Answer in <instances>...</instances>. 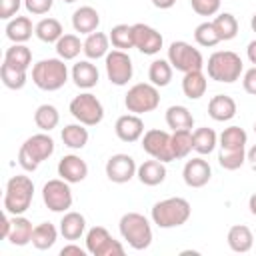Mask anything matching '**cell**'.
I'll use <instances>...</instances> for the list:
<instances>
[{"label":"cell","mask_w":256,"mask_h":256,"mask_svg":"<svg viewBox=\"0 0 256 256\" xmlns=\"http://www.w3.org/2000/svg\"><path fill=\"white\" fill-rule=\"evenodd\" d=\"M190 214H192V206L182 196L164 198V200L156 202L150 210L152 222L162 230H170V228H178V226L186 224Z\"/></svg>","instance_id":"6da1fadb"},{"label":"cell","mask_w":256,"mask_h":256,"mask_svg":"<svg viewBox=\"0 0 256 256\" xmlns=\"http://www.w3.org/2000/svg\"><path fill=\"white\" fill-rule=\"evenodd\" d=\"M214 28H216V34L220 38V42H228L232 38H236L238 34V20L234 14L230 12H220L214 20H212Z\"/></svg>","instance_id":"f35d334b"},{"label":"cell","mask_w":256,"mask_h":256,"mask_svg":"<svg viewBox=\"0 0 256 256\" xmlns=\"http://www.w3.org/2000/svg\"><path fill=\"white\" fill-rule=\"evenodd\" d=\"M10 228H12V216H10L8 212H4V214H2V230H0V238H2V240H8Z\"/></svg>","instance_id":"f907efd6"},{"label":"cell","mask_w":256,"mask_h":256,"mask_svg":"<svg viewBox=\"0 0 256 256\" xmlns=\"http://www.w3.org/2000/svg\"><path fill=\"white\" fill-rule=\"evenodd\" d=\"M236 112H238L236 100L228 94H216L208 102V116L216 122H228L236 116Z\"/></svg>","instance_id":"ffe728a7"},{"label":"cell","mask_w":256,"mask_h":256,"mask_svg":"<svg viewBox=\"0 0 256 256\" xmlns=\"http://www.w3.org/2000/svg\"><path fill=\"white\" fill-rule=\"evenodd\" d=\"M34 198V182L26 174H16L6 182L4 190V212L18 216L24 214Z\"/></svg>","instance_id":"8992f818"},{"label":"cell","mask_w":256,"mask_h":256,"mask_svg":"<svg viewBox=\"0 0 256 256\" xmlns=\"http://www.w3.org/2000/svg\"><path fill=\"white\" fill-rule=\"evenodd\" d=\"M204 68L210 80L220 84H234L236 80H240L244 72V62L232 50H216L214 54L208 56V62L204 64Z\"/></svg>","instance_id":"7a4b0ae2"},{"label":"cell","mask_w":256,"mask_h":256,"mask_svg":"<svg viewBox=\"0 0 256 256\" xmlns=\"http://www.w3.org/2000/svg\"><path fill=\"white\" fill-rule=\"evenodd\" d=\"M100 26V14L92 6H80L72 14V28L80 34H92Z\"/></svg>","instance_id":"603a6c76"},{"label":"cell","mask_w":256,"mask_h":256,"mask_svg":"<svg viewBox=\"0 0 256 256\" xmlns=\"http://www.w3.org/2000/svg\"><path fill=\"white\" fill-rule=\"evenodd\" d=\"M42 200L46 204V208L50 212H68L72 208L74 196H72V188L70 182H66L64 178H52L42 186Z\"/></svg>","instance_id":"30bf717a"},{"label":"cell","mask_w":256,"mask_h":256,"mask_svg":"<svg viewBox=\"0 0 256 256\" xmlns=\"http://www.w3.org/2000/svg\"><path fill=\"white\" fill-rule=\"evenodd\" d=\"M136 170H138L136 160L130 154H122V152L112 154L106 160V166H104L106 178L110 182H114V184H126V182H130L136 176Z\"/></svg>","instance_id":"5bb4252c"},{"label":"cell","mask_w":256,"mask_h":256,"mask_svg":"<svg viewBox=\"0 0 256 256\" xmlns=\"http://www.w3.org/2000/svg\"><path fill=\"white\" fill-rule=\"evenodd\" d=\"M70 76H72V82L80 88V90H90L98 84L100 80V72L96 68V64H92V60H78L72 70H70Z\"/></svg>","instance_id":"d6986e66"},{"label":"cell","mask_w":256,"mask_h":256,"mask_svg":"<svg viewBox=\"0 0 256 256\" xmlns=\"http://www.w3.org/2000/svg\"><path fill=\"white\" fill-rule=\"evenodd\" d=\"M254 134H256V122H254Z\"/></svg>","instance_id":"680465c9"},{"label":"cell","mask_w":256,"mask_h":256,"mask_svg":"<svg viewBox=\"0 0 256 256\" xmlns=\"http://www.w3.org/2000/svg\"><path fill=\"white\" fill-rule=\"evenodd\" d=\"M58 234H60V228H56L52 222H40L34 226V232H32V246L36 250H48L56 244L58 240Z\"/></svg>","instance_id":"f546056e"},{"label":"cell","mask_w":256,"mask_h":256,"mask_svg":"<svg viewBox=\"0 0 256 256\" xmlns=\"http://www.w3.org/2000/svg\"><path fill=\"white\" fill-rule=\"evenodd\" d=\"M206 88H208V76L202 70H192V72L184 74V78H182V92H184L186 98L200 100L206 94Z\"/></svg>","instance_id":"4316f807"},{"label":"cell","mask_w":256,"mask_h":256,"mask_svg":"<svg viewBox=\"0 0 256 256\" xmlns=\"http://www.w3.org/2000/svg\"><path fill=\"white\" fill-rule=\"evenodd\" d=\"M248 210H250V214L252 216H256V192L250 196V200H248Z\"/></svg>","instance_id":"11a10c76"},{"label":"cell","mask_w":256,"mask_h":256,"mask_svg":"<svg viewBox=\"0 0 256 256\" xmlns=\"http://www.w3.org/2000/svg\"><path fill=\"white\" fill-rule=\"evenodd\" d=\"M86 250L92 256H124V246L120 240H114L104 226H92L86 232Z\"/></svg>","instance_id":"8fae6325"},{"label":"cell","mask_w":256,"mask_h":256,"mask_svg":"<svg viewBox=\"0 0 256 256\" xmlns=\"http://www.w3.org/2000/svg\"><path fill=\"white\" fill-rule=\"evenodd\" d=\"M182 178L188 188H202L210 182L212 168H210L208 160H204L202 156H196L192 160H186V164L182 168Z\"/></svg>","instance_id":"2e32d148"},{"label":"cell","mask_w":256,"mask_h":256,"mask_svg":"<svg viewBox=\"0 0 256 256\" xmlns=\"http://www.w3.org/2000/svg\"><path fill=\"white\" fill-rule=\"evenodd\" d=\"M4 62L22 70H28L32 64V50L26 44H12L4 52Z\"/></svg>","instance_id":"ab89813d"},{"label":"cell","mask_w":256,"mask_h":256,"mask_svg":"<svg viewBox=\"0 0 256 256\" xmlns=\"http://www.w3.org/2000/svg\"><path fill=\"white\" fill-rule=\"evenodd\" d=\"M166 164L152 158V160H144L138 170H136V178L144 184V186H158L166 180Z\"/></svg>","instance_id":"cb8c5ba5"},{"label":"cell","mask_w":256,"mask_h":256,"mask_svg":"<svg viewBox=\"0 0 256 256\" xmlns=\"http://www.w3.org/2000/svg\"><path fill=\"white\" fill-rule=\"evenodd\" d=\"M168 62L172 64L174 70L186 74L192 70H204V56L198 48H194L190 42L184 40H176L168 46Z\"/></svg>","instance_id":"ba28073f"},{"label":"cell","mask_w":256,"mask_h":256,"mask_svg":"<svg viewBox=\"0 0 256 256\" xmlns=\"http://www.w3.org/2000/svg\"><path fill=\"white\" fill-rule=\"evenodd\" d=\"M0 80L10 90H22L26 86V82H28V70H22V68H16V66H10L6 62H2Z\"/></svg>","instance_id":"74e56055"},{"label":"cell","mask_w":256,"mask_h":256,"mask_svg":"<svg viewBox=\"0 0 256 256\" xmlns=\"http://www.w3.org/2000/svg\"><path fill=\"white\" fill-rule=\"evenodd\" d=\"M246 162V148L242 150H226V148H220L218 152V164L224 168V170H238L242 164Z\"/></svg>","instance_id":"ee69618b"},{"label":"cell","mask_w":256,"mask_h":256,"mask_svg":"<svg viewBox=\"0 0 256 256\" xmlns=\"http://www.w3.org/2000/svg\"><path fill=\"white\" fill-rule=\"evenodd\" d=\"M56 170H58V176L64 178L70 184H78V182L86 180V176H88V164L78 154H66V156H62V160L58 162V168Z\"/></svg>","instance_id":"ac0fdd59"},{"label":"cell","mask_w":256,"mask_h":256,"mask_svg":"<svg viewBox=\"0 0 256 256\" xmlns=\"http://www.w3.org/2000/svg\"><path fill=\"white\" fill-rule=\"evenodd\" d=\"M166 124L172 132L176 130H192L194 128V116L192 112L182 106V104H174L166 110Z\"/></svg>","instance_id":"4dcf8cb0"},{"label":"cell","mask_w":256,"mask_h":256,"mask_svg":"<svg viewBox=\"0 0 256 256\" xmlns=\"http://www.w3.org/2000/svg\"><path fill=\"white\" fill-rule=\"evenodd\" d=\"M152 4H154V8H158V10H170V8L176 4V0H152Z\"/></svg>","instance_id":"f5cc1de1"},{"label":"cell","mask_w":256,"mask_h":256,"mask_svg":"<svg viewBox=\"0 0 256 256\" xmlns=\"http://www.w3.org/2000/svg\"><path fill=\"white\" fill-rule=\"evenodd\" d=\"M142 150L150 156L156 158L160 162H172L174 160V152H172V134L160 128H152L146 130L142 136Z\"/></svg>","instance_id":"4fadbf2b"},{"label":"cell","mask_w":256,"mask_h":256,"mask_svg":"<svg viewBox=\"0 0 256 256\" xmlns=\"http://www.w3.org/2000/svg\"><path fill=\"white\" fill-rule=\"evenodd\" d=\"M192 146H194V152H198L200 156H208L218 146V134L208 126L196 128L192 132Z\"/></svg>","instance_id":"1f68e13d"},{"label":"cell","mask_w":256,"mask_h":256,"mask_svg":"<svg viewBox=\"0 0 256 256\" xmlns=\"http://www.w3.org/2000/svg\"><path fill=\"white\" fill-rule=\"evenodd\" d=\"M246 160H248L250 168L256 172V144H254V146H250V150L246 152Z\"/></svg>","instance_id":"db71d44e"},{"label":"cell","mask_w":256,"mask_h":256,"mask_svg":"<svg viewBox=\"0 0 256 256\" xmlns=\"http://www.w3.org/2000/svg\"><path fill=\"white\" fill-rule=\"evenodd\" d=\"M248 144V134L240 126H228L218 136V146L226 150H242Z\"/></svg>","instance_id":"e575fe53"},{"label":"cell","mask_w":256,"mask_h":256,"mask_svg":"<svg viewBox=\"0 0 256 256\" xmlns=\"http://www.w3.org/2000/svg\"><path fill=\"white\" fill-rule=\"evenodd\" d=\"M54 150H56V144L48 132L32 134L22 142L18 150V164L22 166L24 172H36L38 166L54 154Z\"/></svg>","instance_id":"3957f363"},{"label":"cell","mask_w":256,"mask_h":256,"mask_svg":"<svg viewBox=\"0 0 256 256\" xmlns=\"http://www.w3.org/2000/svg\"><path fill=\"white\" fill-rule=\"evenodd\" d=\"M242 86H244V90H246L248 94L256 96V66H252L250 70L244 72V76H242Z\"/></svg>","instance_id":"c3c4849f"},{"label":"cell","mask_w":256,"mask_h":256,"mask_svg":"<svg viewBox=\"0 0 256 256\" xmlns=\"http://www.w3.org/2000/svg\"><path fill=\"white\" fill-rule=\"evenodd\" d=\"M132 32H134V48H138L142 54L154 56L162 50L164 38L156 28H152L144 22H136V24H132Z\"/></svg>","instance_id":"9a60e30c"},{"label":"cell","mask_w":256,"mask_h":256,"mask_svg":"<svg viewBox=\"0 0 256 256\" xmlns=\"http://www.w3.org/2000/svg\"><path fill=\"white\" fill-rule=\"evenodd\" d=\"M84 56L88 60H100V58H106V54L110 52V36L104 34V32H92L86 36L84 40V48H82Z\"/></svg>","instance_id":"484cf974"},{"label":"cell","mask_w":256,"mask_h":256,"mask_svg":"<svg viewBox=\"0 0 256 256\" xmlns=\"http://www.w3.org/2000/svg\"><path fill=\"white\" fill-rule=\"evenodd\" d=\"M104 66H106V76L114 86H126L134 76L132 58L124 50H118V48L110 50L104 58Z\"/></svg>","instance_id":"7c38bea8"},{"label":"cell","mask_w":256,"mask_h":256,"mask_svg":"<svg viewBox=\"0 0 256 256\" xmlns=\"http://www.w3.org/2000/svg\"><path fill=\"white\" fill-rule=\"evenodd\" d=\"M172 74H174V68L172 64L168 62V58H156L150 62V68H148V80L158 86V88H164L172 82Z\"/></svg>","instance_id":"836d02e7"},{"label":"cell","mask_w":256,"mask_h":256,"mask_svg":"<svg viewBox=\"0 0 256 256\" xmlns=\"http://www.w3.org/2000/svg\"><path fill=\"white\" fill-rule=\"evenodd\" d=\"M22 4H24V0H0V18L12 20L18 14Z\"/></svg>","instance_id":"7dc6e473"},{"label":"cell","mask_w":256,"mask_h":256,"mask_svg":"<svg viewBox=\"0 0 256 256\" xmlns=\"http://www.w3.org/2000/svg\"><path fill=\"white\" fill-rule=\"evenodd\" d=\"M226 242H228V248L232 252L246 254V252L252 250L254 234H252V230L246 224H234V226H230V230L226 234Z\"/></svg>","instance_id":"7402d4cb"},{"label":"cell","mask_w":256,"mask_h":256,"mask_svg":"<svg viewBox=\"0 0 256 256\" xmlns=\"http://www.w3.org/2000/svg\"><path fill=\"white\" fill-rule=\"evenodd\" d=\"M60 138H62V142H64L66 148H70V150H82L88 144L90 134H88V128L84 124L74 122V124H66L62 128Z\"/></svg>","instance_id":"f1b7e54d"},{"label":"cell","mask_w":256,"mask_h":256,"mask_svg":"<svg viewBox=\"0 0 256 256\" xmlns=\"http://www.w3.org/2000/svg\"><path fill=\"white\" fill-rule=\"evenodd\" d=\"M118 230H120L122 240L132 250H146L152 244V238H154L150 220L140 212L122 214V218L118 222Z\"/></svg>","instance_id":"277c9868"},{"label":"cell","mask_w":256,"mask_h":256,"mask_svg":"<svg viewBox=\"0 0 256 256\" xmlns=\"http://www.w3.org/2000/svg\"><path fill=\"white\" fill-rule=\"evenodd\" d=\"M34 34H36V38H38L40 42H46V44H56V42L62 38L64 28H62L60 20H56V18L48 16V18H42V20L36 24Z\"/></svg>","instance_id":"d6a6232c"},{"label":"cell","mask_w":256,"mask_h":256,"mask_svg":"<svg viewBox=\"0 0 256 256\" xmlns=\"http://www.w3.org/2000/svg\"><path fill=\"white\" fill-rule=\"evenodd\" d=\"M62 58H44L32 66V82L44 92H56L68 82V66Z\"/></svg>","instance_id":"5b68a950"},{"label":"cell","mask_w":256,"mask_h":256,"mask_svg":"<svg viewBox=\"0 0 256 256\" xmlns=\"http://www.w3.org/2000/svg\"><path fill=\"white\" fill-rule=\"evenodd\" d=\"M68 254L86 256V254H88V250H86V248H80V246H78V244H74V242H70V244H66L64 248H60V256H68Z\"/></svg>","instance_id":"681fc988"},{"label":"cell","mask_w":256,"mask_h":256,"mask_svg":"<svg viewBox=\"0 0 256 256\" xmlns=\"http://www.w3.org/2000/svg\"><path fill=\"white\" fill-rule=\"evenodd\" d=\"M246 56H248L250 64H254V66H256V38L248 42V46H246Z\"/></svg>","instance_id":"816d5d0a"},{"label":"cell","mask_w":256,"mask_h":256,"mask_svg":"<svg viewBox=\"0 0 256 256\" xmlns=\"http://www.w3.org/2000/svg\"><path fill=\"white\" fill-rule=\"evenodd\" d=\"M192 150H194V146H192V130H176V132H172V152H174V160L186 158Z\"/></svg>","instance_id":"7bdbcfd3"},{"label":"cell","mask_w":256,"mask_h":256,"mask_svg":"<svg viewBox=\"0 0 256 256\" xmlns=\"http://www.w3.org/2000/svg\"><path fill=\"white\" fill-rule=\"evenodd\" d=\"M58 228H60V234L64 236V240L76 242L86 234V218L80 212L68 210V212H64Z\"/></svg>","instance_id":"44dd1931"},{"label":"cell","mask_w":256,"mask_h":256,"mask_svg":"<svg viewBox=\"0 0 256 256\" xmlns=\"http://www.w3.org/2000/svg\"><path fill=\"white\" fill-rule=\"evenodd\" d=\"M62 2H66V4H72V2H76V0H62Z\"/></svg>","instance_id":"6f0895ef"},{"label":"cell","mask_w":256,"mask_h":256,"mask_svg":"<svg viewBox=\"0 0 256 256\" xmlns=\"http://www.w3.org/2000/svg\"><path fill=\"white\" fill-rule=\"evenodd\" d=\"M34 28L36 26H32V20L28 16H14L6 24V38L12 44H26L32 38Z\"/></svg>","instance_id":"d4e9b609"},{"label":"cell","mask_w":256,"mask_h":256,"mask_svg":"<svg viewBox=\"0 0 256 256\" xmlns=\"http://www.w3.org/2000/svg\"><path fill=\"white\" fill-rule=\"evenodd\" d=\"M108 36H110L112 46L118 48V50L128 52L130 48H134V32H132V26H128V24H116V26H112V30H110Z\"/></svg>","instance_id":"60d3db41"},{"label":"cell","mask_w":256,"mask_h":256,"mask_svg":"<svg viewBox=\"0 0 256 256\" xmlns=\"http://www.w3.org/2000/svg\"><path fill=\"white\" fill-rule=\"evenodd\" d=\"M124 106L128 112L138 114V116L156 110L160 106L158 86H154L152 82H138V84L130 86L124 96Z\"/></svg>","instance_id":"52a82bcc"},{"label":"cell","mask_w":256,"mask_h":256,"mask_svg":"<svg viewBox=\"0 0 256 256\" xmlns=\"http://www.w3.org/2000/svg\"><path fill=\"white\" fill-rule=\"evenodd\" d=\"M250 28H252V32L256 34V12H254L252 18H250Z\"/></svg>","instance_id":"9f6ffc18"},{"label":"cell","mask_w":256,"mask_h":256,"mask_svg":"<svg viewBox=\"0 0 256 256\" xmlns=\"http://www.w3.org/2000/svg\"><path fill=\"white\" fill-rule=\"evenodd\" d=\"M52 6H54V0H24V8L34 16L48 14Z\"/></svg>","instance_id":"bcb514c9"},{"label":"cell","mask_w":256,"mask_h":256,"mask_svg":"<svg viewBox=\"0 0 256 256\" xmlns=\"http://www.w3.org/2000/svg\"><path fill=\"white\" fill-rule=\"evenodd\" d=\"M82 48H84V42H80L76 34H62V38L54 44V50L62 60H76Z\"/></svg>","instance_id":"8d00e7d4"},{"label":"cell","mask_w":256,"mask_h":256,"mask_svg":"<svg viewBox=\"0 0 256 256\" xmlns=\"http://www.w3.org/2000/svg\"><path fill=\"white\" fill-rule=\"evenodd\" d=\"M68 110L74 116V120L80 122V124H84V126H96L104 118V106H102V102L92 92H88V90L86 92H80L78 96H74L70 100Z\"/></svg>","instance_id":"9c48e42d"},{"label":"cell","mask_w":256,"mask_h":256,"mask_svg":"<svg viewBox=\"0 0 256 256\" xmlns=\"http://www.w3.org/2000/svg\"><path fill=\"white\" fill-rule=\"evenodd\" d=\"M32 232H34V226L24 214L12 216V228H10V234H8V242L12 246H26V244L32 242Z\"/></svg>","instance_id":"83f0119b"},{"label":"cell","mask_w":256,"mask_h":256,"mask_svg":"<svg viewBox=\"0 0 256 256\" xmlns=\"http://www.w3.org/2000/svg\"><path fill=\"white\" fill-rule=\"evenodd\" d=\"M220 4H222V0H190V6L198 16H214V14H218Z\"/></svg>","instance_id":"f6af8a7d"},{"label":"cell","mask_w":256,"mask_h":256,"mask_svg":"<svg viewBox=\"0 0 256 256\" xmlns=\"http://www.w3.org/2000/svg\"><path fill=\"white\" fill-rule=\"evenodd\" d=\"M194 40L198 46L202 48H212L216 44H220V38L216 34V28L212 24V20H206V22H200L196 28H194Z\"/></svg>","instance_id":"b9f144b4"},{"label":"cell","mask_w":256,"mask_h":256,"mask_svg":"<svg viewBox=\"0 0 256 256\" xmlns=\"http://www.w3.org/2000/svg\"><path fill=\"white\" fill-rule=\"evenodd\" d=\"M114 132H116L118 140H122V142H128V144L138 142L144 136V120L132 112L122 114V116H118V120L114 124Z\"/></svg>","instance_id":"e0dca14e"},{"label":"cell","mask_w":256,"mask_h":256,"mask_svg":"<svg viewBox=\"0 0 256 256\" xmlns=\"http://www.w3.org/2000/svg\"><path fill=\"white\" fill-rule=\"evenodd\" d=\"M34 124L42 132H50L60 124V112L54 104H40L34 110Z\"/></svg>","instance_id":"d590c367"}]
</instances>
